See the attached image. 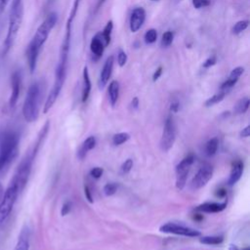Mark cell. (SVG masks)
Wrapping results in <instances>:
<instances>
[{
    "mask_svg": "<svg viewBox=\"0 0 250 250\" xmlns=\"http://www.w3.org/2000/svg\"><path fill=\"white\" fill-rule=\"evenodd\" d=\"M20 137L15 131H5L0 135V175L14 162L19 154Z\"/></svg>",
    "mask_w": 250,
    "mask_h": 250,
    "instance_id": "cell-1",
    "label": "cell"
},
{
    "mask_svg": "<svg viewBox=\"0 0 250 250\" xmlns=\"http://www.w3.org/2000/svg\"><path fill=\"white\" fill-rule=\"evenodd\" d=\"M23 17V2L22 0H12L10 14H9V22L7 35L3 44V54L6 55L17 38L19 29L21 27Z\"/></svg>",
    "mask_w": 250,
    "mask_h": 250,
    "instance_id": "cell-2",
    "label": "cell"
},
{
    "mask_svg": "<svg viewBox=\"0 0 250 250\" xmlns=\"http://www.w3.org/2000/svg\"><path fill=\"white\" fill-rule=\"evenodd\" d=\"M42 96L41 85L38 82L32 83L26 93L23 105L22 115L26 122H34L37 120L39 115V106Z\"/></svg>",
    "mask_w": 250,
    "mask_h": 250,
    "instance_id": "cell-3",
    "label": "cell"
},
{
    "mask_svg": "<svg viewBox=\"0 0 250 250\" xmlns=\"http://www.w3.org/2000/svg\"><path fill=\"white\" fill-rule=\"evenodd\" d=\"M21 192V191L17 183L11 180L6 190L3 192L2 198L0 200V227H2L9 218L15 206L17 198Z\"/></svg>",
    "mask_w": 250,
    "mask_h": 250,
    "instance_id": "cell-4",
    "label": "cell"
},
{
    "mask_svg": "<svg viewBox=\"0 0 250 250\" xmlns=\"http://www.w3.org/2000/svg\"><path fill=\"white\" fill-rule=\"evenodd\" d=\"M58 21V15L55 12L50 13L46 19L43 21V22L38 26L34 36L30 40L29 44L37 48L38 50L41 49V47L44 45V43L47 41L49 34L51 30L54 28Z\"/></svg>",
    "mask_w": 250,
    "mask_h": 250,
    "instance_id": "cell-5",
    "label": "cell"
},
{
    "mask_svg": "<svg viewBox=\"0 0 250 250\" xmlns=\"http://www.w3.org/2000/svg\"><path fill=\"white\" fill-rule=\"evenodd\" d=\"M35 156L36 155L32 152V150L29 151L28 153H26L25 156L21 161V163L19 164V166L14 174V177L12 180L17 183L21 191H22V189L24 188V187L28 181V178H29V175L31 172L32 163H33Z\"/></svg>",
    "mask_w": 250,
    "mask_h": 250,
    "instance_id": "cell-6",
    "label": "cell"
},
{
    "mask_svg": "<svg viewBox=\"0 0 250 250\" xmlns=\"http://www.w3.org/2000/svg\"><path fill=\"white\" fill-rule=\"evenodd\" d=\"M176 141V124L172 115H168L165 119L161 139L160 147L163 151H168L172 148Z\"/></svg>",
    "mask_w": 250,
    "mask_h": 250,
    "instance_id": "cell-7",
    "label": "cell"
},
{
    "mask_svg": "<svg viewBox=\"0 0 250 250\" xmlns=\"http://www.w3.org/2000/svg\"><path fill=\"white\" fill-rule=\"evenodd\" d=\"M195 157L193 154H188L184 157L176 166V188L178 189H183L187 184L188 175L189 173L190 167L193 164Z\"/></svg>",
    "mask_w": 250,
    "mask_h": 250,
    "instance_id": "cell-8",
    "label": "cell"
},
{
    "mask_svg": "<svg viewBox=\"0 0 250 250\" xmlns=\"http://www.w3.org/2000/svg\"><path fill=\"white\" fill-rule=\"evenodd\" d=\"M159 230L164 233H172L177 235H184L188 237H198L201 235V232L195 229L179 225L176 223H166L159 228Z\"/></svg>",
    "mask_w": 250,
    "mask_h": 250,
    "instance_id": "cell-9",
    "label": "cell"
},
{
    "mask_svg": "<svg viewBox=\"0 0 250 250\" xmlns=\"http://www.w3.org/2000/svg\"><path fill=\"white\" fill-rule=\"evenodd\" d=\"M213 167L212 165L205 163L201 165L191 180V187L194 189L201 188L207 185V183L212 179Z\"/></svg>",
    "mask_w": 250,
    "mask_h": 250,
    "instance_id": "cell-10",
    "label": "cell"
},
{
    "mask_svg": "<svg viewBox=\"0 0 250 250\" xmlns=\"http://www.w3.org/2000/svg\"><path fill=\"white\" fill-rule=\"evenodd\" d=\"M21 87V72L15 70L11 75V95L9 98V106L14 108L18 103Z\"/></svg>",
    "mask_w": 250,
    "mask_h": 250,
    "instance_id": "cell-11",
    "label": "cell"
},
{
    "mask_svg": "<svg viewBox=\"0 0 250 250\" xmlns=\"http://www.w3.org/2000/svg\"><path fill=\"white\" fill-rule=\"evenodd\" d=\"M146 21V11L142 7L134 9L130 16V30L137 32Z\"/></svg>",
    "mask_w": 250,
    "mask_h": 250,
    "instance_id": "cell-12",
    "label": "cell"
},
{
    "mask_svg": "<svg viewBox=\"0 0 250 250\" xmlns=\"http://www.w3.org/2000/svg\"><path fill=\"white\" fill-rule=\"evenodd\" d=\"M113 63H114L113 56L107 57V59L105 60L104 63L102 71L100 73V78H99V87H100V89H104V86L107 84V82H108V80L111 76V73H112Z\"/></svg>",
    "mask_w": 250,
    "mask_h": 250,
    "instance_id": "cell-13",
    "label": "cell"
},
{
    "mask_svg": "<svg viewBox=\"0 0 250 250\" xmlns=\"http://www.w3.org/2000/svg\"><path fill=\"white\" fill-rule=\"evenodd\" d=\"M104 43L101 36V33H97L90 42V50L93 55V60L98 61L104 54Z\"/></svg>",
    "mask_w": 250,
    "mask_h": 250,
    "instance_id": "cell-14",
    "label": "cell"
},
{
    "mask_svg": "<svg viewBox=\"0 0 250 250\" xmlns=\"http://www.w3.org/2000/svg\"><path fill=\"white\" fill-rule=\"evenodd\" d=\"M30 245V229L27 226H23L19 234L14 250H29Z\"/></svg>",
    "mask_w": 250,
    "mask_h": 250,
    "instance_id": "cell-15",
    "label": "cell"
},
{
    "mask_svg": "<svg viewBox=\"0 0 250 250\" xmlns=\"http://www.w3.org/2000/svg\"><path fill=\"white\" fill-rule=\"evenodd\" d=\"M243 72H244V67H242V66L234 67L231 70V72L229 73V78L221 85V91L228 92V90L232 88L236 84V82L238 81L239 77L243 74Z\"/></svg>",
    "mask_w": 250,
    "mask_h": 250,
    "instance_id": "cell-16",
    "label": "cell"
},
{
    "mask_svg": "<svg viewBox=\"0 0 250 250\" xmlns=\"http://www.w3.org/2000/svg\"><path fill=\"white\" fill-rule=\"evenodd\" d=\"M228 202L225 200L223 202H205L197 206L196 210L204 213H218L226 209Z\"/></svg>",
    "mask_w": 250,
    "mask_h": 250,
    "instance_id": "cell-17",
    "label": "cell"
},
{
    "mask_svg": "<svg viewBox=\"0 0 250 250\" xmlns=\"http://www.w3.org/2000/svg\"><path fill=\"white\" fill-rule=\"evenodd\" d=\"M243 173V163L240 160H236L232 163L231 170L229 177L228 179V185L229 186H233L235 185L241 178Z\"/></svg>",
    "mask_w": 250,
    "mask_h": 250,
    "instance_id": "cell-18",
    "label": "cell"
},
{
    "mask_svg": "<svg viewBox=\"0 0 250 250\" xmlns=\"http://www.w3.org/2000/svg\"><path fill=\"white\" fill-rule=\"evenodd\" d=\"M97 144V140L94 136H89L81 145V146L79 147L78 151H77V157L79 159H83L86 154L88 153V151H90L91 149H93L96 146Z\"/></svg>",
    "mask_w": 250,
    "mask_h": 250,
    "instance_id": "cell-19",
    "label": "cell"
},
{
    "mask_svg": "<svg viewBox=\"0 0 250 250\" xmlns=\"http://www.w3.org/2000/svg\"><path fill=\"white\" fill-rule=\"evenodd\" d=\"M92 89V84H91V79L89 75V70L88 67L85 65L83 68V88H82V102L85 103L91 93Z\"/></svg>",
    "mask_w": 250,
    "mask_h": 250,
    "instance_id": "cell-20",
    "label": "cell"
},
{
    "mask_svg": "<svg viewBox=\"0 0 250 250\" xmlns=\"http://www.w3.org/2000/svg\"><path fill=\"white\" fill-rule=\"evenodd\" d=\"M108 100H109V104L111 106H114L118 101V97H119V82L116 80H112L109 83L108 86Z\"/></svg>",
    "mask_w": 250,
    "mask_h": 250,
    "instance_id": "cell-21",
    "label": "cell"
},
{
    "mask_svg": "<svg viewBox=\"0 0 250 250\" xmlns=\"http://www.w3.org/2000/svg\"><path fill=\"white\" fill-rule=\"evenodd\" d=\"M112 29H113V21H108L107 23L105 24L104 30L101 33V36L104 40V46H108V44L110 43V40H111V32H112Z\"/></svg>",
    "mask_w": 250,
    "mask_h": 250,
    "instance_id": "cell-22",
    "label": "cell"
},
{
    "mask_svg": "<svg viewBox=\"0 0 250 250\" xmlns=\"http://www.w3.org/2000/svg\"><path fill=\"white\" fill-rule=\"evenodd\" d=\"M219 146V140L217 138L210 139L205 145V152L207 156H213L216 154Z\"/></svg>",
    "mask_w": 250,
    "mask_h": 250,
    "instance_id": "cell-23",
    "label": "cell"
},
{
    "mask_svg": "<svg viewBox=\"0 0 250 250\" xmlns=\"http://www.w3.org/2000/svg\"><path fill=\"white\" fill-rule=\"evenodd\" d=\"M224 240V237L222 235H206L202 236L199 241L206 245H218L221 244Z\"/></svg>",
    "mask_w": 250,
    "mask_h": 250,
    "instance_id": "cell-24",
    "label": "cell"
},
{
    "mask_svg": "<svg viewBox=\"0 0 250 250\" xmlns=\"http://www.w3.org/2000/svg\"><path fill=\"white\" fill-rule=\"evenodd\" d=\"M249 104H250V101L247 97L245 98H242L241 100H239L237 102V104H235V107H234V111L237 113V114H242V113H245L248 108H249Z\"/></svg>",
    "mask_w": 250,
    "mask_h": 250,
    "instance_id": "cell-25",
    "label": "cell"
},
{
    "mask_svg": "<svg viewBox=\"0 0 250 250\" xmlns=\"http://www.w3.org/2000/svg\"><path fill=\"white\" fill-rule=\"evenodd\" d=\"M226 94H227V92L221 91V92H219V93L213 95L212 97H210L209 99H207V100L205 101V103H204L205 106L209 107V106H212V105H214V104H219L220 102H222V101L224 100Z\"/></svg>",
    "mask_w": 250,
    "mask_h": 250,
    "instance_id": "cell-26",
    "label": "cell"
},
{
    "mask_svg": "<svg viewBox=\"0 0 250 250\" xmlns=\"http://www.w3.org/2000/svg\"><path fill=\"white\" fill-rule=\"evenodd\" d=\"M130 139V135L126 132L117 133L112 137V144L114 146H120L124 143H126Z\"/></svg>",
    "mask_w": 250,
    "mask_h": 250,
    "instance_id": "cell-27",
    "label": "cell"
},
{
    "mask_svg": "<svg viewBox=\"0 0 250 250\" xmlns=\"http://www.w3.org/2000/svg\"><path fill=\"white\" fill-rule=\"evenodd\" d=\"M144 39H145V42L146 44H152L156 41L157 39V31L156 29L154 28H150V29H147L144 35Z\"/></svg>",
    "mask_w": 250,
    "mask_h": 250,
    "instance_id": "cell-28",
    "label": "cell"
},
{
    "mask_svg": "<svg viewBox=\"0 0 250 250\" xmlns=\"http://www.w3.org/2000/svg\"><path fill=\"white\" fill-rule=\"evenodd\" d=\"M249 25V21L247 20H243V21H237L233 27H232V33L233 34H239L242 31H244Z\"/></svg>",
    "mask_w": 250,
    "mask_h": 250,
    "instance_id": "cell-29",
    "label": "cell"
},
{
    "mask_svg": "<svg viewBox=\"0 0 250 250\" xmlns=\"http://www.w3.org/2000/svg\"><path fill=\"white\" fill-rule=\"evenodd\" d=\"M173 39H174V33L170 30L168 31H165L163 34H162V38H161V46L162 47H169L172 42H173Z\"/></svg>",
    "mask_w": 250,
    "mask_h": 250,
    "instance_id": "cell-30",
    "label": "cell"
},
{
    "mask_svg": "<svg viewBox=\"0 0 250 250\" xmlns=\"http://www.w3.org/2000/svg\"><path fill=\"white\" fill-rule=\"evenodd\" d=\"M81 3V0H74L73 1V5L70 9V12H69V16H68V19L66 21H69V22H73L76 15H77V12H78V8H79V5Z\"/></svg>",
    "mask_w": 250,
    "mask_h": 250,
    "instance_id": "cell-31",
    "label": "cell"
},
{
    "mask_svg": "<svg viewBox=\"0 0 250 250\" xmlns=\"http://www.w3.org/2000/svg\"><path fill=\"white\" fill-rule=\"evenodd\" d=\"M117 188H118V185L116 183H107L104 187V192L105 195L110 196L117 191Z\"/></svg>",
    "mask_w": 250,
    "mask_h": 250,
    "instance_id": "cell-32",
    "label": "cell"
},
{
    "mask_svg": "<svg viewBox=\"0 0 250 250\" xmlns=\"http://www.w3.org/2000/svg\"><path fill=\"white\" fill-rule=\"evenodd\" d=\"M132 168H133V160L131 158H128L122 163V165L120 167V170H121L122 174H127L131 171Z\"/></svg>",
    "mask_w": 250,
    "mask_h": 250,
    "instance_id": "cell-33",
    "label": "cell"
},
{
    "mask_svg": "<svg viewBox=\"0 0 250 250\" xmlns=\"http://www.w3.org/2000/svg\"><path fill=\"white\" fill-rule=\"evenodd\" d=\"M117 62L119 66H124L127 62V55L123 50H119L117 54Z\"/></svg>",
    "mask_w": 250,
    "mask_h": 250,
    "instance_id": "cell-34",
    "label": "cell"
},
{
    "mask_svg": "<svg viewBox=\"0 0 250 250\" xmlns=\"http://www.w3.org/2000/svg\"><path fill=\"white\" fill-rule=\"evenodd\" d=\"M71 208H72V202L71 201H65L62 206V209H61V215L62 216H65L67 215L70 211H71Z\"/></svg>",
    "mask_w": 250,
    "mask_h": 250,
    "instance_id": "cell-35",
    "label": "cell"
},
{
    "mask_svg": "<svg viewBox=\"0 0 250 250\" xmlns=\"http://www.w3.org/2000/svg\"><path fill=\"white\" fill-rule=\"evenodd\" d=\"M216 62H217V57H216L215 55H213V56L209 57L208 59H206V60L204 61V62L202 63V66H203L204 68H209V67L213 66Z\"/></svg>",
    "mask_w": 250,
    "mask_h": 250,
    "instance_id": "cell-36",
    "label": "cell"
},
{
    "mask_svg": "<svg viewBox=\"0 0 250 250\" xmlns=\"http://www.w3.org/2000/svg\"><path fill=\"white\" fill-rule=\"evenodd\" d=\"M104 173V169L101 167H94L90 171V175L94 179H100Z\"/></svg>",
    "mask_w": 250,
    "mask_h": 250,
    "instance_id": "cell-37",
    "label": "cell"
},
{
    "mask_svg": "<svg viewBox=\"0 0 250 250\" xmlns=\"http://www.w3.org/2000/svg\"><path fill=\"white\" fill-rule=\"evenodd\" d=\"M192 5L195 9H200L210 5V0H192Z\"/></svg>",
    "mask_w": 250,
    "mask_h": 250,
    "instance_id": "cell-38",
    "label": "cell"
},
{
    "mask_svg": "<svg viewBox=\"0 0 250 250\" xmlns=\"http://www.w3.org/2000/svg\"><path fill=\"white\" fill-rule=\"evenodd\" d=\"M181 108V104H180V102L179 101H173L171 104H170V111L171 112H178Z\"/></svg>",
    "mask_w": 250,
    "mask_h": 250,
    "instance_id": "cell-39",
    "label": "cell"
},
{
    "mask_svg": "<svg viewBox=\"0 0 250 250\" xmlns=\"http://www.w3.org/2000/svg\"><path fill=\"white\" fill-rule=\"evenodd\" d=\"M162 71H163V67L160 65V66H158L157 68H156V70L153 72V74H152V80L153 81H156L160 76H161V74H162Z\"/></svg>",
    "mask_w": 250,
    "mask_h": 250,
    "instance_id": "cell-40",
    "label": "cell"
},
{
    "mask_svg": "<svg viewBox=\"0 0 250 250\" xmlns=\"http://www.w3.org/2000/svg\"><path fill=\"white\" fill-rule=\"evenodd\" d=\"M84 193H85L86 199H87L90 203H93V198H92L91 190H90V188H89L88 186H85V187H84Z\"/></svg>",
    "mask_w": 250,
    "mask_h": 250,
    "instance_id": "cell-41",
    "label": "cell"
},
{
    "mask_svg": "<svg viewBox=\"0 0 250 250\" xmlns=\"http://www.w3.org/2000/svg\"><path fill=\"white\" fill-rule=\"evenodd\" d=\"M249 135H250V126L248 125L244 129H242V131L240 132V136L242 138H247V137H249Z\"/></svg>",
    "mask_w": 250,
    "mask_h": 250,
    "instance_id": "cell-42",
    "label": "cell"
},
{
    "mask_svg": "<svg viewBox=\"0 0 250 250\" xmlns=\"http://www.w3.org/2000/svg\"><path fill=\"white\" fill-rule=\"evenodd\" d=\"M105 1L106 0H97V3L95 5V9H94V14H96L103 7V5L104 4Z\"/></svg>",
    "mask_w": 250,
    "mask_h": 250,
    "instance_id": "cell-43",
    "label": "cell"
},
{
    "mask_svg": "<svg viewBox=\"0 0 250 250\" xmlns=\"http://www.w3.org/2000/svg\"><path fill=\"white\" fill-rule=\"evenodd\" d=\"M131 106L133 109H137L138 106H139V99L137 97L133 98L132 102H131Z\"/></svg>",
    "mask_w": 250,
    "mask_h": 250,
    "instance_id": "cell-44",
    "label": "cell"
},
{
    "mask_svg": "<svg viewBox=\"0 0 250 250\" xmlns=\"http://www.w3.org/2000/svg\"><path fill=\"white\" fill-rule=\"evenodd\" d=\"M10 0H0V12H2Z\"/></svg>",
    "mask_w": 250,
    "mask_h": 250,
    "instance_id": "cell-45",
    "label": "cell"
},
{
    "mask_svg": "<svg viewBox=\"0 0 250 250\" xmlns=\"http://www.w3.org/2000/svg\"><path fill=\"white\" fill-rule=\"evenodd\" d=\"M226 194H227V192H226V190L223 189V188H222V189H219V190L217 191V193H216V195L219 196V197H225Z\"/></svg>",
    "mask_w": 250,
    "mask_h": 250,
    "instance_id": "cell-46",
    "label": "cell"
},
{
    "mask_svg": "<svg viewBox=\"0 0 250 250\" xmlns=\"http://www.w3.org/2000/svg\"><path fill=\"white\" fill-rule=\"evenodd\" d=\"M229 250H239L235 245H233V244H231V245H229Z\"/></svg>",
    "mask_w": 250,
    "mask_h": 250,
    "instance_id": "cell-47",
    "label": "cell"
},
{
    "mask_svg": "<svg viewBox=\"0 0 250 250\" xmlns=\"http://www.w3.org/2000/svg\"><path fill=\"white\" fill-rule=\"evenodd\" d=\"M3 188H2V186L0 185V200H1V198H2V195H3Z\"/></svg>",
    "mask_w": 250,
    "mask_h": 250,
    "instance_id": "cell-48",
    "label": "cell"
},
{
    "mask_svg": "<svg viewBox=\"0 0 250 250\" xmlns=\"http://www.w3.org/2000/svg\"><path fill=\"white\" fill-rule=\"evenodd\" d=\"M151 1H157V0H151Z\"/></svg>",
    "mask_w": 250,
    "mask_h": 250,
    "instance_id": "cell-49",
    "label": "cell"
}]
</instances>
